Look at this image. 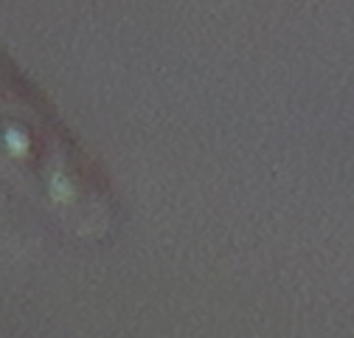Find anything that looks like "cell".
Here are the masks:
<instances>
[{"mask_svg":"<svg viewBox=\"0 0 354 338\" xmlns=\"http://www.w3.org/2000/svg\"><path fill=\"white\" fill-rule=\"evenodd\" d=\"M0 169L82 237L115 223L118 195L51 99L0 46Z\"/></svg>","mask_w":354,"mask_h":338,"instance_id":"6da1fadb","label":"cell"}]
</instances>
